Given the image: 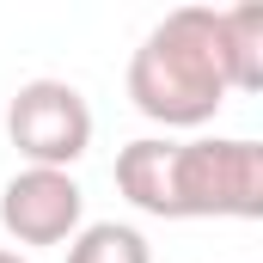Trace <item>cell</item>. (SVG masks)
I'll use <instances>...</instances> for the list:
<instances>
[{
	"mask_svg": "<svg viewBox=\"0 0 263 263\" xmlns=\"http://www.w3.org/2000/svg\"><path fill=\"white\" fill-rule=\"evenodd\" d=\"M220 67L233 92H263V6H227L214 12Z\"/></svg>",
	"mask_w": 263,
	"mask_h": 263,
	"instance_id": "6",
	"label": "cell"
},
{
	"mask_svg": "<svg viewBox=\"0 0 263 263\" xmlns=\"http://www.w3.org/2000/svg\"><path fill=\"white\" fill-rule=\"evenodd\" d=\"M172 147L178 141H159V135H141L117 153V190L153 214V220H178V202H172Z\"/></svg>",
	"mask_w": 263,
	"mask_h": 263,
	"instance_id": "5",
	"label": "cell"
},
{
	"mask_svg": "<svg viewBox=\"0 0 263 263\" xmlns=\"http://www.w3.org/2000/svg\"><path fill=\"white\" fill-rule=\"evenodd\" d=\"M0 263H25V257H18V251H0Z\"/></svg>",
	"mask_w": 263,
	"mask_h": 263,
	"instance_id": "8",
	"label": "cell"
},
{
	"mask_svg": "<svg viewBox=\"0 0 263 263\" xmlns=\"http://www.w3.org/2000/svg\"><path fill=\"white\" fill-rule=\"evenodd\" d=\"M178 220H257L263 214V147L245 135H196L172 147Z\"/></svg>",
	"mask_w": 263,
	"mask_h": 263,
	"instance_id": "2",
	"label": "cell"
},
{
	"mask_svg": "<svg viewBox=\"0 0 263 263\" xmlns=\"http://www.w3.org/2000/svg\"><path fill=\"white\" fill-rule=\"evenodd\" d=\"M67 263H153V251L123 220H92L67 239Z\"/></svg>",
	"mask_w": 263,
	"mask_h": 263,
	"instance_id": "7",
	"label": "cell"
},
{
	"mask_svg": "<svg viewBox=\"0 0 263 263\" xmlns=\"http://www.w3.org/2000/svg\"><path fill=\"white\" fill-rule=\"evenodd\" d=\"M227 67L214 37V6H178L165 12L141 49L129 55V98L147 123L165 129H202L227 104Z\"/></svg>",
	"mask_w": 263,
	"mask_h": 263,
	"instance_id": "1",
	"label": "cell"
},
{
	"mask_svg": "<svg viewBox=\"0 0 263 263\" xmlns=\"http://www.w3.org/2000/svg\"><path fill=\"white\" fill-rule=\"evenodd\" d=\"M80 214H86V196H80L73 172L25 165V172L0 190V227H6V239H18V245H67V239L80 233Z\"/></svg>",
	"mask_w": 263,
	"mask_h": 263,
	"instance_id": "4",
	"label": "cell"
},
{
	"mask_svg": "<svg viewBox=\"0 0 263 263\" xmlns=\"http://www.w3.org/2000/svg\"><path fill=\"white\" fill-rule=\"evenodd\" d=\"M6 135L31 165L67 172L92 147V104L67 80H25L6 104Z\"/></svg>",
	"mask_w": 263,
	"mask_h": 263,
	"instance_id": "3",
	"label": "cell"
}]
</instances>
